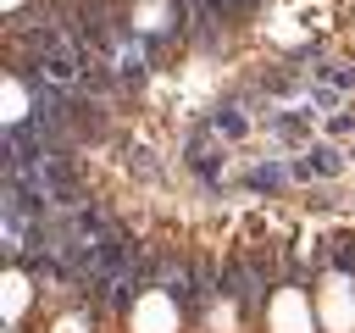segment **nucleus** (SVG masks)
<instances>
[{"label": "nucleus", "instance_id": "obj_1", "mask_svg": "<svg viewBox=\"0 0 355 333\" xmlns=\"http://www.w3.org/2000/svg\"><path fill=\"white\" fill-rule=\"evenodd\" d=\"M11 6H22V0H11Z\"/></svg>", "mask_w": 355, "mask_h": 333}]
</instances>
